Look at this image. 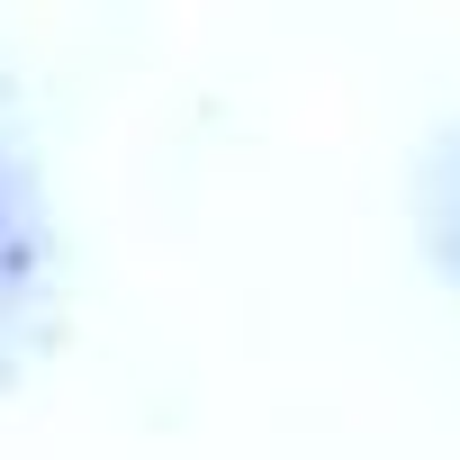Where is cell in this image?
I'll list each match as a JSON object with an SVG mask.
<instances>
[{"label":"cell","mask_w":460,"mask_h":460,"mask_svg":"<svg viewBox=\"0 0 460 460\" xmlns=\"http://www.w3.org/2000/svg\"><path fill=\"white\" fill-rule=\"evenodd\" d=\"M37 253H46V217H37V145L0 118V316L37 289Z\"/></svg>","instance_id":"obj_1"},{"label":"cell","mask_w":460,"mask_h":460,"mask_svg":"<svg viewBox=\"0 0 460 460\" xmlns=\"http://www.w3.org/2000/svg\"><path fill=\"white\" fill-rule=\"evenodd\" d=\"M415 208H424V244H433L442 280L460 289V118L433 136V154H424V181H415Z\"/></svg>","instance_id":"obj_2"}]
</instances>
